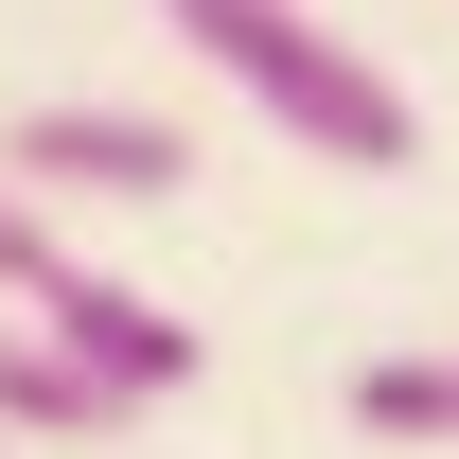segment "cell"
<instances>
[{"instance_id":"1","label":"cell","mask_w":459,"mask_h":459,"mask_svg":"<svg viewBox=\"0 0 459 459\" xmlns=\"http://www.w3.org/2000/svg\"><path fill=\"white\" fill-rule=\"evenodd\" d=\"M160 36L212 71L230 107H265L318 177H406L424 160V107H406L389 71H371V36H336L318 0H160Z\"/></svg>"},{"instance_id":"2","label":"cell","mask_w":459,"mask_h":459,"mask_svg":"<svg viewBox=\"0 0 459 459\" xmlns=\"http://www.w3.org/2000/svg\"><path fill=\"white\" fill-rule=\"evenodd\" d=\"M0 300H18L71 371H107L124 406H177L195 371H212V336H195V318H160L124 265H89V247L54 230V195H18V177H0Z\"/></svg>"},{"instance_id":"3","label":"cell","mask_w":459,"mask_h":459,"mask_svg":"<svg viewBox=\"0 0 459 459\" xmlns=\"http://www.w3.org/2000/svg\"><path fill=\"white\" fill-rule=\"evenodd\" d=\"M0 177H18V195L160 212V195H195V124H177V107H18V124H0Z\"/></svg>"},{"instance_id":"4","label":"cell","mask_w":459,"mask_h":459,"mask_svg":"<svg viewBox=\"0 0 459 459\" xmlns=\"http://www.w3.org/2000/svg\"><path fill=\"white\" fill-rule=\"evenodd\" d=\"M124 424H142V406H124L107 371H71V353L0 300V442H124Z\"/></svg>"},{"instance_id":"5","label":"cell","mask_w":459,"mask_h":459,"mask_svg":"<svg viewBox=\"0 0 459 459\" xmlns=\"http://www.w3.org/2000/svg\"><path fill=\"white\" fill-rule=\"evenodd\" d=\"M353 424L406 442V459H459V336L442 353H371V371H353Z\"/></svg>"}]
</instances>
